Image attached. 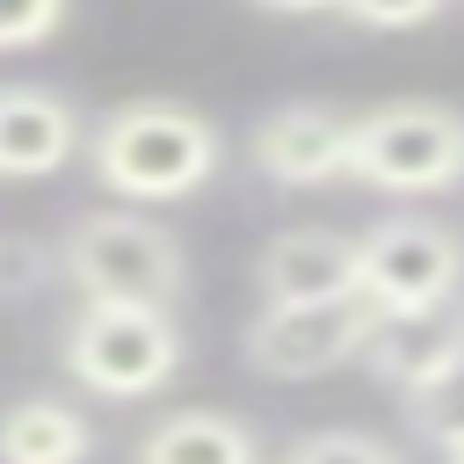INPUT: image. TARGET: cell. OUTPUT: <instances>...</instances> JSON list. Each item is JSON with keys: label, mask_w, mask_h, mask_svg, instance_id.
Instances as JSON below:
<instances>
[{"label": "cell", "mask_w": 464, "mask_h": 464, "mask_svg": "<svg viewBox=\"0 0 464 464\" xmlns=\"http://www.w3.org/2000/svg\"><path fill=\"white\" fill-rule=\"evenodd\" d=\"M94 428L65 399H14L0 413V464H87Z\"/></svg>", "instance_id": "12"}, {"label": "cell", "mask_w": 464, "mask_h": 464, "mask_svg": "<svg viewBox=\"0 0 464 464\" xmlns=\"http://www.w3.org/2000/svg\"><path fill=\"white\" fill-rule=\"evenodd\" d=\"M58 268L80 297H123V304H174L188 290V254L167 225L145 210H87L72 218Z\"/></svg>", "instance_id": "3"}, {"label": "cell", "mask_w": 464, "mask_h": 464, "mask_svg": "<svg viewBox=\"0 0 464 464\" xmlns=\"http://www.w3.org/2000/svg\"><path fill=\"white\" fill-rule=\"evenodd\" d=\"M254 283H261V304H304V297L362 290V239L326 232V225H290L261 246Z\"/></svg>", "instance_id": "8"}, {"label": "cell", "mask_w": 464, "mask_h": 464, "mask_svg": "<svg viewBox=\"0 0 464 464\" xmlns=\"http://www.w3.org/2000/svg\"><path fill=\"white\" fill-rule=\"evenodd\" d=\"M261 7H276V14H319V7H341V0H261Z\"/></svg>", "instance_id": "18"}, {"label": "cell", "mask_w": 464, "mask_h": 464, "mask_svg": "<svg viewBox=\"0 0 464 464\" xmlns=\"http://www.w3.org/2000/svg\"><path fill=\"white\" fill-rule=\"evenodd\" d=\"M51 276V254L29 232H0V297H29Z\"/></svg>", "instance_id": "16"}, {"label": "cell", "mask_w": 464, "mask_h": 464, "mask_svg": "<svg viewBox=\"0 0 464 464\" xmlns=\"http://www.w3.org/2000/svg\"><path fill=\"white\" fill-rule=\"evenodd\" d=\"M65 370L102 399H145L181 370V326L174 304H123V297H80L65 326Z\"/></svg>", "instance_id": "4"}, {"label": "cell", "mask_w": 464, "mask_h": 464, "mask_svg": "<svg viewBox=\"0 0 464 464\" xmlns=\"http://www.w3.org/2000/svg\"><path fill=\"white\" fill-rule=\"evenodd\" d=\"M80 152L94 181L116 188L123 203H181L218 174V123L196 102L145 94V102L102 109Z\"/></svg>", "instance_id": "1"}, {"label": "cell", "mask_w": 464, "mask_h": 464, "mask_svg": "<svg viewBox=\"0 0 464 464\" xmlns=\"http://www.w3.org/2000/svg\"><path fill=\"white\" fill-rule=\"evenodd\" d=\"M341 14L362 29H420L442 14V0H341Z\"/></svg>", "instance_id": "17"}, {"label": "cell", "mask_w": 464, "mask_h": 464, "mask_svg": "<svg viewBox=\"0 0 464 464\" xmlns=\"http://www.w3.org/2000/svg\"><path fill=\"white\" fill-rule=\"evenodd\" d=\"M370 334H377V304L362 290L304 297V304H261L246 326V362L276 384H304V377L355 362L370 348Z\"/></svg>", "instance_id": "5"}, {"label": "cell", "mask_w": 464, "mask_h": 464, "mask_svg": "<svg viewBox=\"0 0 464 464\" xmlns=\"http://www.w3.org/2000/svg\"><path fill=\"white\" fill-rule=\"evenodd\" d=\"M348 138L355 116L334 102H283L254 123V167L276 188H319V181H348Z\"/></svg>", "instance_id": "7"}, {"label": "cell", "mask_w": 464, "mask_h": 464, "mask_svg": "<svg viewBox=\"0 0 464 464\" xmlns=\"http://www.w3.org/2000/svg\"><path fill=\"white\" fill-rule=\"evenodd\" d=\"M464 290V239L435 218H384L362 232V297L377 312H442Z\"/></svg>", "instance_id": "6"}, {"label": "cell", "mask_w": 464, "mask_h": 464, "mask_svg": "<svg viewBox=\"0 0 464 464\" xmlns=\"http://www.w3.org/2000/svg\"><path fill=\"white\" fill-rule=\"evenodd\" d=\"M276 464H399V450L377 442V435H362V428H312Z\"/></svg>", "instance_id": "14"}, {"label": "cell", "mask_w": 464, "mask_h": 464, "mask_svg": "<svg viewBox=\"0 0 464 464\" xmlns=\"http://www.w3.org/2000/svg\"><path fill=\"white\" fill-rule=\"evenodd\" d=\"M406 420H413V435L435 442V450L464 442V355H457L450 370H435L420 392H406Z\"/></svg>", "instance_id": "13"}, {"label": "cell", "mask_w": 464, "mask_h": 464, "mask_svg": "<svg viewBox=\"0 0 464 464\" xmlns=\"http://www.w3.org/2000/svg\"><path fill=\"white\" fill-rule=\"evenodd\" d=\"M72 0H0V51H29L44 36H58Z\"/></svg>", "instance_id": "15"}, {"label": "cell", "mask_w": 464, "mask_h": 464, "mask_svg": "<svg viewBox=\"0 0 464 464\" xmlns=\"http://www.w3.org/2000/svg\"><path fill=\"white\" fill-rule=\"evenodd\" d=\"M370 370L384 377V384H399V399L406 392H420L435 370H450L457 355H464V312L457 304H442V312H377V334H370Z\"/></svg>", "instance_id": "10"}, {"label": "cell", "mask_w": 464, "mask_h": 464, "mask_svg": "<svg viewBox=\"0 0 464 464\" xmlns=\"http://www.w3.org/2000/svg\"><path fill=\"white\" fill-rule=\"evenodd\" d=\"M442 464H464V442H450V450H442Z\"/></svg>", "instance_id": "19"}, {"label": "cell", "mask_w": 464, "mask_h": 464, "mask_svg": "<svg viewBox=\"0 0 464 464\" xmlns=\"http://www.w3.org/2000/svg\"><path fill=\"white\" fill-rule=\"evenodd\" d=\"M80 145H87V130H80L65 94H51V87H0V174L7 181L58 174Z\"/></svg>", "instance_id": "9"}, {"label": "cell", "mask_w": 464, "mask_h": 464, "mask_svg": "<svg viewBox=\"0 0 464 464\" xmlns=\"http://www.w3.org/2000/svg\"><path fill=\"white\" fill-rule=\"evenodd\" d=\"M130 464H261V442L232 413H167L138 435Z\"/></svg>", "instance_id": "11"}, {"label": "cell", "mask_w": 464, "mask_h": 464, "mask_svg": "<svg viewBox=\"0 0 464 464\" xmlns=\"http://www.w3.org/2000/svg\"><path fill=\"white\" fill-rule=\"evenodd\" d=\"M348 181L377 196H442L464 181V109L399 94L355 116L348 138Z\"/></svg>", "instance_id": "2"}]
</instances>
